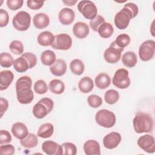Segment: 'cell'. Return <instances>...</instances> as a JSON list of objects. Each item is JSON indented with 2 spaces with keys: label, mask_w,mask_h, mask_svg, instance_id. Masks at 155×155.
Masks as SVG:
<instances>
[{
  "label": "cell",
  "mask_w": 155,
  "mask_h": 155,
  "mask_svg": "<svg viewBox=\"0 0 155 155\" xmlns=\"http://www.w3.org/2000/svg\"><path fill=\"white\" fill-rule=\"evenodd\" d=\"M54 133V127L51 123H44L38 128L37 136L39 137L46 139L50 137Z\"/></svg>",
  "instance_id": "25"
},
{
  "label": "cell",
  "mask_w": 155,
  "mask_h": 155,
  "mask_svg": "<svg viewBox=\"0 0 155 155\" xmlns=\"http://www.w3.org/2000/svg\"><path fill=\"white\" fill-rule=\"evenodd\" d=\"M119 99V93L114 90L110 89L107 90L104 94V99L105 102L110 105H113L116 103Z\"/></svg>",
  "instance_id": "33"
},
{
  "label": "cell",
  "mask_w": 155,
  "mask_h": 155,
  "mask_svg": "<svg viewBox=\"0 0 155 155\" xmlns=\"http://www.w3.org/2000/svg\"><path fill=\"white\" fill-rule=\"evenodd\" d=\"M62 2L65 5L68 6H73L74 5L76 2L77 1H72V0H67V1H62Z\"/></svg>",
  "instance_id": "49"
},
{
  "label": "cell",
  "mask_w": 155,
  "mask_h": 155,
  "mask_svg": "<svg viewBox=\"0 0 155 155\" xmlns=\"http://www.w3.org/2000/svg\"><path fill=\"white\" fill-rule=\"evenodd\" d=\"M130 41L131 39L129 35L125 33H122L120 34L116 37L114 42L119 47L124 48L125 47L128 45V44L130 42Z\"/></svg>",
  "instance_id": "35"
},
{
  "label": "cell",
  "mask_w": 155,
  "mask_h": 155,
  "mask_svg": "<svg viewBox=\"0 0 155 155\" xmlns=\"http://www.w3.org/2000/svg\"><path fill=\"white\" fill-rule=\"evenodd\" d=\"M11 131L13 135L19 140L24 139L29 133L26 125L20 122H18L13 124Z\"/></svg>",
  "instance_id": "16"
},
{
  "label": "cell",
  "mask_w": 155,
  "mask_h": 155,
  "mask_svg": "<svg viewBox=\"0 0 155 155\" xmlns=\"http://www.w3.org/2000/svg\"><path fill=\"white\" fill-rule=\"evenodd\" d=\"M31 19V16L28 13L25 11H20L13 17L12 24L13 27L18 31H26L30 26Z\"/></svg>",
  "instance_id": "5"
},
{
  "label": "cell",
  "mask_w": 155,
  "mask_h": 155,
  "mask_svg": "<svg viewBox=\"0 0 155 155\" xmlns=\"http://www.w3.org/2000/svg\"><path fill=\"white\" fill-rule=\"evenodd\" d=\"M33 24L36 28H45L50 24L49 16L44 13H37L33 18Z\"/></svg>",
  "instance_id": "21"
},
{
  "label": "cell",
  "mask_w": 155,
  "mask_h": 155,
  "mask_svg": "<svg viewBox=\"0 0 155 155\" xmlns=\"http://www.w3.org/2000/svg\"><path fill=\"white\" fill-rule=\"evenodd\" d=\"M21 56L26 59L27 62L29 64L30 68L34 67L37 64V57L36 56L31 52H25L21 54Z\"/></svg>",
  "instance_id": "41"
},
{
  "label": "cell",
  "mask_w": 155,
  "mask_h": 155,
  "mask_svg": "<svg viewBox=\"0 0 155 155\" xmlns=\"http://www.w3.org/2000/svg\"><path fill=\"white\" fill-rule=\"evenodd\" d=\"M8 107V102L6 99H4L3 97L0 98V117L1 118L3 116V114L4 113L7 111Z\"/></svg>",
  "instance_id": "48"
},
{
  "label": "cell",
  "mask_w": 155,
  "mask_h": 155,
  "mask_svg": "<svg viewBox=\"0 0 155 155\" xmlns=\"http://www.w3.org/2000/svg\"><path fill=\"white\" fill-rule=\"evenodd\" d=\"M94 83L98 88L105 89L110 85L111 78L107 73H101L96 76Z\"/></svg>",
  "instance_id": "23"
},
{
  "label": "cell",
  "mask_w": 155,
  "mask_h": 155,
  "mask_svg": "<svg viewBox=\"0 0 155 155\" xmlns=\"http://www.w3.org/2000/svg\"><path fill=\"white\" fill-rule=\"evenodd\" d=\"M14 78L13 73L10 70H2L0 73V90H6L11 85Z\"/></svg>",
  "instance_id": "20"
},
{
  "label": "cell",
  "mask_w": 155,
  "mask_h": 155,
  "mask_svg": "<svg viewBox=\"0 0 155 155\" xmlns=\"http://www.w3.org/2000/svg\"><path fill=\"white\" fill-rule=\"evenodd\" d=\"M87 102L88 105L94 108L100 107L102 104V98L96 94H91L87 97Z\"/></svg>",
  "instance_id": "39"
},
{
  "label": "cell",
  "mask_w": 155,
  "mask_h": 155,
  "mask_svg": "<svg viewBox=\"0 0 155 155\" xmlns=\"http://www.w3.org/2000/svg\"><path fill=\"white\" fill-rule=\"evenodd\" d=\"M56 60V56L54 52L50 50H47L44 51L41 55V61L42 64L50 66Z\"/></svg>",
  "instance_id": "28"
},
{
  "label": "cell",
  "mask_w": 155,
  "mask_h": 155,
  "mask_svg": "<svg viewBox=\"0 0 155 155\" xmlns=\"http://www.w3.org/2000/svg\"><path fill=\"white\" fill-rule=\"evenodd\" d=\"M122 62L127 67L132 68L136 65L137 58L134 52L127 51L122 56Z\"/></svg>",
  "instance_id": "26"
},
{
  "label": "cell",
  "mask_w": 155,
  "mask_h": 155,
  "mask_svg": "<svg viewBox=\"0 0 155 155\" xmlns=\"http://www.w3.org/2000/svg\"><path fill=\"white\" fill-rule=\"evenodd\" d=\"M72 45V39L67 33H61L54 36V39L51 47L56 50H67Z\"/></svg>",
  "instance_id": "11"
},
{
  "label": "cell",
  "mask_w": 155,
  "mask_h": 155,
  "mask_svg": "<svg viewBox=\"0 0 155 155\" xmlns=\"http://www.w3.org/2000/svg\"><path fill=\"white\" fill-rule=\"evenodd\" d=\"M124 7H127V8H128L130 10V12L133 14L134 18L137 15L138 12H139V8H138L137 5L136 4H135L134 3L128 2V3L125 4Z\"/></svg>",
  "instance_id": "47"
},
{
  "label": "cell",
  "mask_w": 155,
  "mask_h": 155,
  "mask_svg": "<svg viewBox=\"0 0 155 155\" xmlns=\"http://www.w3.org/2000/svg\"><path fill=\"white\" fill-rule=\"evenodd\" d=\"M124 49L119 47L113 41L104 53L105 61L109 64L117 63L121 58V53Z\"/></svg>",
  "instance_id": "10"
},
{
  "label": "cell",
  "mask_w": 155,
  "mask_h": 155,
  "mask_svg": "<svg viewBox=\"0 0 155 155\" xmlns=\"http://www.w3.org/2000/svg\"><path fill=\"white\" fill-rule=\"evenodd\" d=\"M42 150L48 155L63 154L61 145L53 140H46L42 144Z\"/></svg>",
  "instance_id": "14"
},
{
  "label": "cell",
  "mask_w": 155,
  "mask_h": 155,
  "mask_svg": "<svg viewBox=\"0 0 155 155\" xmlns=\"http://www.w3.org/2000/svg\"><path fill=\"white\" fill-rule=\"evenodd\" d=\"M15 151V148L11 144L1 145L0 147V153L2 155H13Z\"/></svg>",
  "instance_id": "43"
},
{
  "label": "cell",
  "mask_w": 155,
  "mask_h": 155,
  "mask_svg": "<svg viewBox=\"0 0 155 155\" xmlns=\"http://www.w3.org/2000/svg\"><path fill=\"white\" fill-rule=\"evenodd\" d=\"M44 1H35V0H28L27 1V7L31 10L40 9L44 5Z\"/></svg>",
  "instance_id": "46"
},
{
  "label": "cell",
  "mask_w": 155,
  "mask_h": 155,
  "mask_svg": "<svg viewBox=\"0 0 155 155\" xmlns=\"http://www.w3.org/2000/svg\"><path fill=\"white\" fill-rule=\"evenodd\" d=\"M12 141V136L10 133L7 131L1 130L0 131V144L4 145Z\"/></svg>",
  "instance_id": "44"
},
{
  "label": "cell",
  "mask_w": 155,
  "mask_h": 155,
  "mask_svg": "<svg viewBox=\"0 0 155 155\" xmlns=\"http://www.w3.org/2000/svg\"><path fill=\"white\" fill-rule=\"evenodd\" d=\"M155 53V42L154 40L148 39L143 42L139 48V56L142 61L151 60Z\"/></svg>",
  "instance_id": "9"
},
{
  "label": "cell",
  "mask_w": 155,
  "mask_h": 155,
  "mask_svg": "<svg viewBox=\"0 0 155 155\" xmlns=\"http://www.w3.org/2000/svg\"><path fill=\"white\" fill-rule=\"evenodd\" d=\"M58 18L62 24L68 25L71 24L74 20L75 13L71 8L65 7L62 8L59 12Z\"/></svg>",
  "instance_id": "15"
},
{
  "label": "cell",
  "mask_w": 155,
  "mask_h": 155,
  "mask_svg": "<svg viewBox=\"0 0 155 155\" xmlns=\"http://www.w3.org/2000/svg\"><path fill=\"white\" fill-rule=\"evenodd\" d=\"M105 22V19L101 15H97L94 19L90 21V27L94 31H97L100 25Z\"/></svg>",
  "instance_id": "40"
},
{
  "label": "cell",
  "mask_w": 155,
  "mask_h": 155,
  "mask_svg": "<svg viewBox=\"0 0 155 155\" xmlns=\"http://www.w3.org/2000/svg\"><path fill=\"white\" fill-rule=\"evenodd\" d=\"M13 56L7 52H2L0 54V65L2 67L9 68L14 64Z\"/></svg>",
  "instance_id": "34"
},
{
  "label": "cell",
  "mask_w": 155,
  "mask_h": 155,
  "mask_svg": "<svg viewBox=\"0 0 155 155\" xmlns=\"http://www.w3.org/2000/svg\"><path fill=\"white\" fill-rule=\"evenodd\" d=\"M112 83L120 89L128 88L131 83L128 71L125 68H119L116 70L113 77Z\"/></svg>",
  "instance_id": "7"
},
{
  "label": "cell",
  "mask_w": 155,
  "mask_h": 155,
  "mask_svg": "<svg viewBox=\"0 0 155 155\" xmlns=\"http://www.w3.org/2000/svg\"><path fill=\"white\" fill-rule=\"evenodd\" d=\"M9 22V15L8 12L2 9H0V27H4L7 25Z\"/></svg>",
  "instance_id": "45"
},
{
  "label": "cell",
  "mask_w": 155,
  "mask_h": 155,
  "mask_svg": "<svg viewBox=\"0 0 155 155\" xmlns=\"http://www.w3.org/2000/svg\"><path fill=\"white\" fill-rule=\"evenodd\" d=\"M95 120L99 125L109 128L115 125L116 118L113 112L107 109H102L96 113Z\"/></svg>",
  "instance_id": "4"
},
{
  "label": "cell",
  "mask_w": 155,
  "mask_h": 155,
  "mask_svg": "<svg viewBox=\"0 0 155 155\" xmlns=\"http://www.w3.org/2000/svg\"><path fill=\"white\" fill-rule=\"evenodd\" d=\"M153 125L152 117L150 114L143 112L137 113L133 120L134 131L139 134L151 131Z\"/></svg>",
  "instance_id": "2"
},
{
  "label": "cell",
  "mask_w": 155,
  "mask_h": 155,
  "mask_svg": "<svg viewBox=\"0 0 155 155\" xmlns=\"http://www.w3.org/2000/svg\"><path fill=\"white\" fill-rule=\"evenodd\" d=\"M54 102L48 97L40 99L33 107L32 113L37 119H42L50 113L53 109Z\"/></svg>",
  "instance_id": "3"
},
{
  "label": "cell",
  "mask_w": 155,
  "mask_h": 155,
  "mask_svg": "<svg viewBox=\"0 0 155 155\" xmlns=\"http://www.w3.org/2000/svg\"><path fill=\"white\" fill-rule=\"evenodd\" d=\"M137 143L139 148L148 153H153L155 151V140L150 134L140 136L137 139Z\"/></svg>",
  "instance_id": "12"
},
{
  "label": "cell",
  "mask_w": 155,
  "mask_h": 155,
  "mask_svg": "<svg viewBox=\"0 0 155 155\" xmlns=\"http://www.w3.org/2000/svg\"><path fill=\"white\" fill-rule=\"evenodd\" d=\"M70 68L71 71L76 75H81L85 70L84 62L79 59L72 60L70 64Z\"/></svg>",
  "instance_id": "30"
},
{
  "label": "cell",
  "mask_w": 155,
  "mask_h": 155,
  "mask_svg": "<svg viewBox=\"0 0 155 155\" xmlns=\"http://www.w3.org/2000/svg\"><path fill=\"white\" fill-rule=\"evenodd\" d=\"M7 5L8 8L13 11L16 10L22 7L24 1L23 0H7Z\"/></svg>",
  "instance_id": "42"
},
{
  "label": "cell",
  "mask_w": 155,
  "mask_h": 155,
  "mask_svg": "<svg viewBox=\"0 0 155 155\" xmlns=\"http://www.w3.org/2000/svg\"><path fill=\"white\" fill-rule=\"evenodd\" d=\"M134 18L132 13L125 7L118 12L114 16V22L119 30H124L128 26L131 19Z\"/></svg>",
  "instance_id": "6"
},
{
  "label": "cell",
  "mask_w": 155,
  "mask_h": 155,
  "mask_svg": "<svg viewBox=\"0 0 155 155\" xmlns=\"http://www.w3.org/2000/svg\"><path fill=\"white\" fill-rule=\"evenodd\" d=\"M13 68L17 72L24 73L28 69H30V66L26 59L21 56L19 58L15 60Z\"/></svg>",
  "instance_id": "32"
},
{
  "label": "cell",
  "mask_w": 155,
  "mask_h": 155,
  "mask_svg": "<svg viewBox=\"0 0 155 155\" xmlns=\"http://www.w3.org/2000/svg\"><path fill=\"white\" fill-rule=\"evenodd\" d=\"M48 89L54 94H61L65 90V84L61 80L54 79L49 82Z\"/></svg>",
  "instance_id": "27"
},
{
  "label": "cell",
  "mask_w": 155,
  "mask_h": 155,
  "mask_svg": "<svg viewBox=\"0 0 155 155\" xmlns=\"http://www.w3.org/2000/svg\"><path fill=\"white\" fill-rule=\"evenodd\" d=\"M73 32L74 35L79 39L86 38L90 32L88 25L84 22H77L73 27Z\"/></svg>",
  "instance_id": "17"
},
{
  "label": "cell",
  "mask_w": 155,
  "mask_h": 155,
  "mask_svg": "<svg viewBox=\"0 0 155 155\" xmlns=\"http://www.w3.org/2000/svg\"><path fill=\"white\" fill-rule=\"evenodd\" d=\"M10 51L17 55L22 54L24 52V45L21 41L18 40H14L9 45Z\"/></svg>",
  "instance_id": "36"
},
{
  "label": "cell",
  "mask_w": 155,
  "mask_h": 155,
  "mask_svg": "<svg viewBox=\"0 0 155 155\" xmlns=\"http://www.w3.org/2000/svg\"><path fill=\"white\" fill-rule=\"evenodd\" d=\"M78 88L83 93H90L94 88V83L92 79L88 76L83 77L79 81Z\"/></svg>",
  "instance_id": "24"
},
{
  "label": "cell",
  "mask_w": 155,
  "mask_h": 155,
  "mask_svg": "<svg viewBox=\"0 0 155 155\" xmlns=\"http://www.w3.org/2000/svg\"><path fill=\"white\" fill-rule=\"evenodd\" d=\"M84 151L87 155H100L101 148L99 142L95 140L86 141L83 146Z\"/></svg>",
  "instance_id": "19"
},
{
  "label": "cell",
  "mask_w": 155,
  "mask_h": 155,
  "mask_svg": "<svg viewBox=\"0 0 155 155\" xmlns=\"http://www.w3.org/2000/svg\"><path fill=\"white\" fill-rule=\"evenodd\" d=\"M78 9L79 12L87 19L92 20L97 15V8L91 1L84 0L79 2L78 4Z\"/></svg>",
  "instance_id": "8"
},
{
  "label": "cell",
  "mask_w": 155,
  "mask_h": 155,
  "mask_svg": "<svg viewBox=\"0 0 155 155\" xmlns=\"http://www.w3.org/2000/svg\"><path fill=\"white\" fill-rule=\"evenodd\" d=\"M97 32L101 38L107 39L111 36L114 32V28L110 23L105 22L100 25Z\"/></svg>",
  "instance_id": "29"
},
{
  "label": "cell",
  "mask_w": 155,
  "mask_h": 155,
  "mask_svg": "<svg viewBox=\"0 0 155 155\" xmlns=\"http://www.w3.org/2000/svg\"><path fill=\"white\" fill-rule=\"evenodd\" d=\"M31 87L32 81L29 76H21L16 81L15 84L16 98L20 104L25 105L33 101L34 94Z\"/></svg>",
  "instance_id": "1"
},
{
  "label": "cell",
  "mask_w": 155,
  "mask_h": 155,
  "mask_svg": "<svg viewBox=\"0 0 155 155\" xmlns=\"http://www.w3.org/2000/svg\"><path fill=\"white\" fill-rule=\"evenodd\" d=\"M67 68L65 61L63 59H58L50 66V71L54 76H62L66 73Z\"/></svg>",
  "instance_id": "18"
},
{
  "label": "cell",
  "mask_w": 155,
  "mask_h": 155,
  "mask_svg": "<svg viewBox=\"0 0 155 155\" xmlns=\"http://www.w3.org/2000/svg\"><path fill=\"white\" fill-rule=\"evenodd\" d=\"M21 145L27 148H32L36 147L38 143L37 136L33 133H28L25 138L20 140Z\"/></svg>",
  "instance_id": "31"
},
{
  "label": "cell",
  "mask_w": 155,
  "mask_h": 155,
  "mask_svg": "<svg viewBox=\"0 0 155 155\" xmlns=\"http://www.w3.org/2000/svg\"><path fill=\"white\" fill-rule=\"evenodd\" d=\"M121 140L122 137L120 133L113 131L104 136L103 138V145L105 148L112 150L118 146Z\"/></svg>",
  "instance_id": "13"
},
{
  "label": "cell",
  "mask_w": 155,
  "mask_h": 155,
  "mask_svg": "<svg viewBox=\"0 0 155 155\" xmlns=\"http://www.w3.org/2000/svg\"><path fill=\"white\" fill-rule=\"evenodd\" d=\"M63 154L75 155L77 153V147L75 144L71 142H64L61 145Z\"/></svg>",
  "instance_id": "38"
},
{
  "label": "cell",
  "mask_w": 155,
  "mask_h": 155,
  "mask_svg": "<svg viewBox=\"0 0 155 155\" xmlns=\"http://www.w3.org/2000/svg\"><path fill=\"white\" fill-rule=\"evenodd\" d=\"M33 89L35 93L39 94H43L47 92L48 86L46 82L42 79L38 80L35 82L33 86Z\"/></svg>",
  "instance_id": "37"
},
{
  "label": "cell",
  "mask_w": 155,
  "mask_h": 155,
  "mask_svg": "<svg viewBox=\"0 0 155 155\" xmlns=\"http://www.w3.org/2000/svg\"><path fill=\"white\" fill-rule=\"evenodd\" d=\"M54 39V36L49 31H44L40 33L37 37L38 43L42 46L51 45Z\"/></svg>",
  "instance_id": "22"
}]
</instances>
